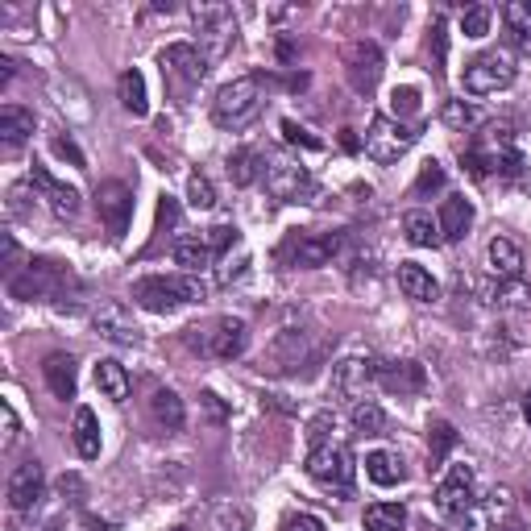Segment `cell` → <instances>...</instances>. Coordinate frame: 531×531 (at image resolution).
I'll use <instances>...</instances> for the list:
<instances>
[{
    "label": "cell",
    "instance_id": "3957f363",
    "mask_svg": "<svg viewBox=\"0 0 531 531\" xmlns=\"http://www.w3.org/2000/svg\"><path fill=\"white\" fill-rule=\"evenodd\" d=\"M307 473L312 482H320L324 490H337V494H349L353 482H357V461L349 453V444H320V449L307 453Z\"/></svg>",
    "mask_w": 531,
    "mask_h": 531
},
{
    "label": "cell",
    "instance_id": "cb8c5ba5",
    "mask_svg": "<svg viewBox=\"0 0 531 531\" xmlns=\"http://www.w3.org/2000/svg\"><path fill=\"white\" fill-rule=\"evenodd\" d=\"M399 291L407 295V299H415V303H432L436 295H440V287H436V278L419 266V262H399Z\"/></svg>",
    "mask_w": 531,
    "mask_h": 531
},
{
    "label": "cell",
    "instance_id": "ee69618b",
    "mask_svg": "<svg viewBox=\"0 0 531 531\" xmlns=\"http://www.w3.org/2000/svg\"><path fill=\"white\" fill-rule=\"evenodd\" d=\"M328 428H332V415L320 411L312 424H307V440H312V449H320V444H328Z\"/></svg>",
    "mask_w": 531,
    "mask_h": 531
},
{
    "label": "cell",
    "instance_id": "8fae6325",
    "mask_svg": "<svg viewBox=\"0 0 531 531\" xmlns=\"http://www.w3.org/2000/svg\"><path fill=\"white\" fill-rule=\"evenodd\" d=\"M158 67H162V75H171V79L183 83V88H191V83H204V75H208V54L195 50L191 42H175V46H166L158 54Z\"/></svg>",
    "mask_w": 531,
    "mask_h": 531
},
{
    "label": "cell",
    "instance_id": "9c48e42d",
    "mask_svg": "<svg viewBox=\"0 0 531 531\" xmlns=\"http://www.w3.org/2000/svg\"><path fill=\"white\" fill-rule=\"evenodd\" d=\"M378 382V361L374 357H341L337 366H332V390H337L341 399H353L361 403L366 399V390Z\"/></svg>",
    "mask_w": 531,
    "mask_h": 531
},
{
    "label": "cell",
    "instance_id": "277c9868",
    "mask_svg": "<svg viewBox=\"0 0 531 531\" xmlns=\"http://www.w3.org/2000/svg\"><path fill=\"white\" fill-rule=\"evenodd\" d=\"M191 25H195V34H200L208 59L225 54L237 42V17H233L229 5H220V0H204V5H195L191 9Z\"/></svg>",
    "mask_w": 531,
    "mask_h": 531
},
{
    "label": "cell",
    "instance_id": "8992f818",
    "mask_svg": "<svg viewBox=\"0 0 531 531\" xmlns=\"http://www.w3.org/2000/svg\"><path fill=\"white\" fill-rule=\"evenodd\" d=\"M415 129H407L403 121H395V117H374L370 121V129H366V154L374 158V162H382V166H390V162H399L411 146H415Z\"/></svg>",
    "mask_w": 531,
    "mask_h": 531
},
{
    "label": "cell",
    "instance_id": "7a4b0ae2",
    "mask_svg": "<svg viewBox=\"0 0 531 531\" xmlns=\"http://www.w3.org/2000/svg\"><path fill=\"white\" fill-rule=\"evenodd\" d=\"M200 299H204V283L195 274H146L133 283V303L154 316L179 312L183 303H200Z\"/></svg>",
    "mask_w": 531,
    "mask_h": 531
},
{
    "label": "cell",
    "instance_id": "e0dca14e",
    "mask_svg": "<svg viewBox=\"0 0 531 531\" xmlns=\"http://www.w3.org/2000/svg\"><path fill=\"white\" fill-rule=\"evenodd\" d=\"M30 183L42 191V200L59 212V216H75L79 212V191L71 187V183H63L59 175L50 171V166H42V162H34V171H30Z\"/></svg>",
    "mask_w": 531,
    "mask_h": 531
},
{
    "label": "cell",
    "instance_id": "d6a6232c",
    "mask_svg": "<svg viewBox=\"0 0 531 531\" xmlns=\"http://www.w3.org/2000/svg\"><path fill=\"white\" fill-rule=\"evenodd\" d=\"M353 428H357L361 436H382V428H386L382 407H378V403H370V399L353 403Z\"/></svg>",
    "mask_w": 531,
    "mask_h": 531
},
{
    "label": "cell",
    "instance_id": "f546056e",
    "mask_svg": "<svg viewBox=\"0 0 531 531\" xmlns=\"http://www.w3.org/2000/svg\"><path fill=\"white\" fill-rule=\"evenodd\" d=\"M150 415L158 419V424L166 428V432H179L183 428V419H187V411H183V399L175 395V390H154V399H150Z\"/></svg>",
    "mask_w": 531,
    "mask_h": 531
},
{
    "label": "cell",
    "instance_id": "d590c367",
    "mask_svg": "<svg viewBox=\"0 0 531 531\" xmlns=\"http://www.w3.org/2000/svg\"><path fill=\"white\" fill-rule=\"evenodd\" d=\"M453 444H457L453 424H444V419H436V424H432V440H428V457H432V465H440L444 457H449Z\"/></svg>",
    "mask_w": 531,
    "mask_h": 531
},
{
    "label": "cell",
    "instance_id": "681fc988",
    "mask_svg": "<svg viewBox=\"0 0 531 531\" xmlns=\"http://www.w3.org/2000/svg\"><path fill=\"white\" fill-rule=\"evenodd\" d=\"M158 220H162V229H175V225H179V204L171 200V195H162V208H158Z\"/></svg>",
    "mask_w": 531,
    "mask_h": 531
},
{
    "label": "cell",
    "instance_id": "30bf717a",
    "mask_svg": "<svg viewBox=\"0 0 531 531\" xmlns=\"http://www.w3.org/2000/svg\"><path fill=\"white\" fill-rule=\"evenodd\" d=\"M436 507L444 515H453V519L473 511V465L461 461V465H453L449 473H444L440 486H436Z\"/></svg>",
    "mask_w": 531,
    "mask_h": 531
},
{
    "label": "cell",
    "instance_id": "f35d334b",
    "mask_svg": "<svg viewBox=\"0 0 531 531\" xmlns=\"http://www.w3.org/2000/svg\"><path fill=\"white\" fill-rule=\"evenodd\" d=\"M502 21H507L511 38L515 34H527L531 30V0H515V5H507V9H502Z\"/></svg>",
    "mask_w": 531,
    "mask_h": 531
},
{
    "label": "cell",
    "instance_id": "d6986e66",
    "mask_svg": "<svg viewBox=\"0 0 531 531\" xmlns=\"http://www.w3.org/2000/svg\"><path fill=\"white\" fill-rule=\"evenodd\" d=\"M42 378H46V386H50L54 399H75L79 378H75V357H71V353H50V357L42 361Z\"/></svg>",
    "mask_w": 531,
    "mask_h": 531
},
{
    "label": "cell",
    "instance_id": "6da1fadb",
    "mask_svg": "<svg viewBox=\"0 0 531 531\" xmlns=\"http://www.w3.org/2000/svg\"><path fill=\"white\" fill-rule=\"evenodd\" d=\"M262 108H266V83H262V75H241V79L225 83V88L216 92V100H212V121L220 129L237 133L245 125H254L262 117Z\"/></svg>",
    "mask_w": 531,
    "mask_h": 531
},
{
    "label": "cell",
    "instance_id": "603a6c76",
    "mask_svg": "<svg viewBox=\"0 0 531 531\" xmlns=\"http://www.w3.org/2000/svg\"><path fill=\"white\" fill-rule=\"evenodd\" d=\"M171 258H175V266H183V274H200V270H208L216 262L208 237H179L175 249H171Z\"/></svg>",
    "mask_w": 531,
    "mask_h": 531
},
{
    "label": "cell",
    "instance_id": "ac0fdd59",
    "mask_svg": "<svg viewBox=\"0 0 531 531\" xmlns=\"http://www.w3.org/2000/svg\"><path fill=\"white\" fill-rule=\"evenodd\" d=\"M378 382L390 390V395H419L428 386V374L419 361H378Z\"/></svg>",
    "mask_w": 531,
    "mask_h": 531
},
{
    "label": "cell",
    "instance_id": "e575fe53",
    "mask_svg": "<svg viewBox=\"0 0 531 531\" xmlns=\"http://www.w3.org/2000/svg\"><path fill=\"white\" fill-rule=\"evenodd\" d=\"M490 21H494L490 5H469V9L461 13V34H465V38H486V34H490Z\"/></svg>",
    "mask_w": 531,
    "mask_h": 531
},
{
    "label": "cell",
    "instance_id": "4316f807",
    "mask_svg": "<svg viewBox=\"0 0 531 531\" xmlns=\"http://www.w3.org/2000/svg\"><path fill=\"white\" fill-rule=\"evenodd\" d=\"M96 390H100L104 399H113V403H125V399H129V370L121 366V361L104 357L100 366H96Z\"/></svg>",
    "mask_w": 531,
    "mask_h": 531
},
{
    "label": "cell",
    "instance_id": "ba28073f",
    "mask_svg": "<svg viewBox=\"0 0 531 531\" xmlns=\"http://www.w3.org/2000/svg\"><path fill=\"white\" fill-rule=\"evenodd\" d=\"M341 254V233H295L283 245V258L299 270H320Z\"/></svg>",
    "mask_w": 531,
    "mask_h": 531
},
{
    "label": "cell",
    "instance_id": "83f0119b",
    "mask_svg": "<svg viewBox=\"0 0 531 531\" xmlns=\"http://www.w3.org/2000/svg\"><path fill=\"white\" fill-rule=\"evenodd\" d=\"M366 478H370L374 486L390 490V486H399V482L407 478V469H403L399 453H386V449H378V453H370V457H366Z\"/></svg>",
    "mask_w": 531,
    "mask_h": 531
},
{
    "label": "cell",
    "instance_id": "5b68a950",
    "mask_svg": "<svg viewBox=\"0 0 531 531\" xmlns=\"http://www.w3.org/2000/svg\"><path fill=\"white\" fill-rule=\"evenodd\" d=\"M461 79H465V92L490 96V92H502V88H511V83H515V63H511V54L486 50L473 63H465V75Z\"/></svg>",
    "mask_w": 531,
    "mask_h": 531
},
{
    "label": "cell",
    "instance_id": "ab89813d",
    "mask_svg": "<svg viewBox=\"0 0 531 531\" xmlns=\"http://www.w3.org/2000/svg\"><path fill=\"white\" fill-rule=\"evenodd\" d=\"M187 204L191 208H212L216 204V191H212L208 175H191L187 179Z\"/></svg>",
    "mask_w": 531,
    "mask_h": 531
},
{
    "label": "cell",
    "instance_id": "816d5d0a",
    "mask_svg": "<svg viewBox=\"0 0 531 531\" xmlns=\"http://www.w3.org/2000/svg\"><path fill=\"white\" fill-rule=\"evenodd\" d=\"M523 419H527V428H531V390L523 395Z\"/></svg>",
    "mask_w": 531,
    "mask_h": 531
},
{
    "label": "cell",
    "instance_id": "484cf974",
    "mask_svg": "<svg viewBox=\"0 0 531 531\" xmlns=\"http://www.w3.org/2000/svg\"><path fill=\"white\" fill-rule=\"evenodd\" d=\"M117 96H121V104H125V113H133V117H146V113H150V96H146V75L137 71V67L121 71V79H117Z\"/></svg>",
    "mask_w": 531,
    "mask_h": 531
},
{
    "label": "cell",
    "instance_id": "2e32d148",
    "mask_svg": "<svg viewBox=\"0 0 531 531\" xmlns=\"http://www.w3.org/2000/svg\"><path fill=\"white\" fill-rule=\"evenodd\" d=\"M92 328L100 332V337L117 341V345H137V341H142V328H137V320H133V312L125 303H100L92 312Z\"/></svg>",
    "mask_w": 531,
    "mask_h": 531
},
{
    "label": "cell",
    "instance_id": "60d3db41",
    "mask_svg": "<svg viewBox=\"0 0 531 531\" xmlns=\"http://www.w3.org/2000/svg\"><path fill=\"white\" fill-rule=\"evenodd\" d=\"M390 113H395V121L415 117L419 113V88H395L390 92Z\"/></svg>",
    "mask_w": 531,
    "mask_h": 531
},
{
    "label": "cell",
    "instance_id": "836d02e7",
    "mask_svg": "<svg viewBox=\"0 0 531 531\" xmlns=\"http://www.w3.org/2000/svg\"><path fill=\"white\" fill-rule=\"evenodd\" d=\"M444 125H449V129H457V133H465V129H473V125H478L482 117H478V108H473V104H465V100H449V104H444Z\"/></svg>",
    "mask_w": 531,
    "mask_h": 531
},
{
    "label": "cell",
    "instance_id": "f5cc1de1",
    "mask_svg": "<svg viewBox=\"0 0 531 531\" xmlns=\"http://www.w3.org/2000/svg\"><path fill=\"white\" fill-rule=\"evenodd\" d=\"M502 531H523V527H502Z\"/></svg>",
    "mask_w": 531,
    "mask_h": 531
},
{
    "label": "cell",
    "instance_id": "4fadbf2b",
    "mask_svg": "<svg viewBox=\"0 0 531 531\" xmlns=\"http://www.w3.org/2000/svg\"><path fill=\"white\" fill-rule=\"evenodd\" d=\"M96 208H100V220H104V229L121 237L129 229V220H133V191L117 179H108L96 187Z\"/></svg>",
    "mask_w": 531,
    "mask_h": 531
},
{
    "label": "cell",
    "instance_id": "f907efd6",
    "mask_svg": "<svg viewBox=\"0 0 531 531\" xmlns=\"http://www.w3.org/2000/svg\"><path fill=\"white\" fill-rule=\"evenodd\" d=\"M54 154L71 158V166H83V154H79V146L71 142V137H54Z\"/></svg>",
    "mask_w": 531,
    "mask_h": 531
},
{
    "label": "cell",
    "instance_id": "8d00e7d4",
    "mask_svg": "<svg viewBox=\"0 0 531 531\" xmlns=\"http://www.w3.org/2000/svg\"><path fill=\"white\" fill-rule=\"evenodd\" d=\"M490 299L494 303H507V307H523L531 299V287L523 283V278H511V283H502V278H498V291Z\"/></svg>",
    "mask_w": 531,
    "mask_h": 531
},
{
    "label": "cell",
    "instance_id": "d4e9b609",
    "mask_svg": "<svg viewBox=\"0 0 531 531\" xmlns=\"http://www.w3.org/2000/svg\"><path fill=\"white\" fill-rule=\"evenodd\" d=\"M71 440H75V453H79L83 461H96V457H100V424H96V411H92V407H79V411H75Z\"/></svg>",
    "mask_w": 531,
    "mask_h": 531
},
{
    "label": "cell",
    "instance_id": "52a82bcc",
    "mask_svg": "<svg viewBox=\"0 0 531 531\" xmlns=\"http://www.w3.org/2000/svg\"><path fill=\"white\" fill-rule=\"evenodd\" d=\"M382 67H386L382 46L370 42V38H361V42H353V46L345 50V75H349V88H353L357 96H370V92L378 88Z\"/></svg>",
    "mask_w": 531,
    "mask_h": 531
},
{
    "label": "cell",
    "instance_id": "7dc6e473",
    "mask_svg": "<svg viewBox=\"0 0 531 531\" xmlns=\"http://www.w3.org/2000/svg\"><path fill=\"white\" fill-rule=\"evenodd\" d=\"M0 419H5V449H13V444H17V411L9 407V403H0Z\"/></svg>",
    "mask_w": 531,
    "mask_h": 531
},
{
    "label": "cell",
    "instance_id": "1f68e13d",
    "mask_svg": "<svg viewBox=\"0 0 531 531\" xmlns=\"http://www.w3.org/2000/svg\"><path fill=\"white\" fill-rule=\"evenodd\" d=\"M262 171H266V166H262V154H258V150L241 146V150H233V154H229V179H233L237 187H249V183H254Z\"/></svg>",
    "mask_w": 531,
    "mask_h": 531
},
{
    "label": "cell",
    "instance_id": "f1b7e54d",
    "mask_svg": "<svg viewBox=\"0 0 531 531\" xmlns=\"http://www.w3.org/2000/svg\"><path fill=\"white\" fill-rule=\"evenodd\" d=\"M403 233H407V241H411V245H419V249L440 245V225L432 220V212H424V208L403 212Z\"/></svg>",
    "mask_w": 531,
    "mask_h": 531
},
{
    "label": "cell",
    "instance_id": "7402d4cb",
    "mask_svg": "<svg viewBox=\"0 0 531 531\" xmlns=\"http://www.w3.org/2000/svg\"><path fill=\"white\" fill-rule=\"evenodd\" d=\"M486 258H490V270L502 278V283H511V278L523 274V249L511 237H494L486 245Z\"/></svg>",
    "mask_w": 531,
    "mask_h": 531
},
{
    "label": "cell",
    "instance_id": "44dd1931",
    "mask_svg": "<svg viewBox=\"0 0 531 531\" xmlns=\"http://www.w3.org/2000/svg\"><path fill=\"white\" fill-rule=\"evenodd\" d=\"M34 137V113L21 104H5L0 108V142H5L9 150H17L21 142H30Z\"/></svg>",
    "mask_w": 531,
    "mask_h": 531
},
{
    "label": "cell",
    "instance_id": "9a60e30c",
    "mask_svg": "<svg viewBox=\"0 0 531 531\" xmlns=\"http://www.w3.org/2000/svg\"><path fill=\"white\" fill-rule=\"evenodd\" d=\"M42 494H46V473H42V465L38 461H21L13 469V478H9V507L17 515H30L38 502H42Z\"/></svg>",
    "mask_w": 531,
    "mask_h": 531
},
{
    "label": "cell",
    "instance_id": "c3c4849f",
    "mask_svg": "<svg viewBox=\"0 0 531 531\" xmlns=\"http://www.w3.org/2000/svg\"><path fill=\"white\" fill-rule=\"evenodd\" d=\"M287 531H324V523H320L316 515L299 511V515H291V519H287Z\"/></svg>",
    "mask_w": 531,
    "mask_h": 531
},
{
    "label": "cell",
    "instance_id": "f6af8a7d",
    "mask_svg": "<svg viewBox=\"0 0 531 531\" xmlns=\"http://www.w3.org/2000/svg\"><path fill=\"white\" fill-rule=\"evenodd\" d=\"M21 266H25L21 245L13 237H5V270H9V283H13V278H21Z\"/></svg>",
    "mask_w": 531,
    "mask_h": 531
},
{
    "label": "cell",
    "instance_id": "74e56055",
    "mask_svg": "<svg viewBox=\"0 0 531 531\" xmlns=\"http://www.w3.org/2000/svg\"><path fill=\"white\" fill-rule=\"evenodd\" d=\"M444 187V166L436 158H428L424 166H419V179H415V195H428V191H440Z\"/></svg>",
    "mask_w": 531,
    "mask_h": 531
},
{
    "label": "cell",
    "instance_id": "ffe728a7",
    "mask_svg": "<svg viewBox=\"0 0 531 531\" xmlns=\"http://www.w3.org/2000/svg\"><path fill=\"white\" fill-rule=\"evenodd\" d=\"M436 225H440V241H461L473 225V204L465 200V195H449V200L440 204Z\"/></svg>",
    "mask_w": 531,
    "mask_h": 531
},
{
    "label": "cell",
    "instance_id": "7bdbcfd3",
    "mask_svg": "<svg viewBox=\"0 0 531 531\" xmlns=\"http://www.w3.org/2000/svg\"><path fill=\"white\" fill-rule=\"evenodd\" d=\"M204 237H208V245H212V254H216V258L225 254V249L237 245V229H233V225H216V229H208Z\"/></svg>",
    "mask_w": 531,
    "mask_h": 531
},
{
    "label": "cell",
    "instance_id": "bcb514c9",
    "mask_svg": "<svg viewBox=\"0 0 531 531\" xmlns=\"http://www.w3.org/2000/svg\"><path fill=\"white\" fill-rule=\"evenodd\" d=\"M200 403H204V411H208V419H212V424H225V419H229V407L220 403V399L212 395V390H208V395H200Z\"/></svg>",
    "mask_w": 531,
    "mask_h": 531
},
{
    "label": "cell",
    "instance_id": "4dcf8cb0",
    "mask_svg": "<svg viewBox=\"0 0 531 531\" xmlns=\"http://www.w3.org/2000/svg\"><path fill=\"white\" fill-rule=\"evenodd\" d=\"M403 527H407L403 502H374V507H366V531H403Z\"/></svg>",
    "mask_w": 531,
    "mask_h": 531
},
{
    "label": "cell",
    "instance_id": "7c38bea8",
    "mask_svg": "<svg viewBox=\"0 0 531 531\" xmlns=\"http://www.w3.org/2000/svg\"><path fill=\"white\" fill-rule=\"evenodd\" d=\"M200 345H204V353L216 357V361H233V357H241L245 345H249V324L237 320V316H220V320L204 332Z\"/></svg>",
    "mask_w": 531,
    "mask_h": 531
},
{
    "label": "cell",
    "instance_id": "5bb4252c",
    "mask_svg": "<svg viewBox=\"0 0 531 531\" xmlns=\"http://www.w3.org/2000/svg\"><path fill=\"white\" fill-rule=\"evenodd\" d=\"M266 187L274 191V200H291V204H299V200H307V195L316 191V183H312V175L303 171V166H295V162H270L266 166Z\"/></svg>",
    "mask_w": 531,
    "mask_h": 531
},
{
    "label": "cell",
    "instance_id": "b9f144b4",
    "mask_svg": "<svg viewBox=\"0 0 531 531\" xmlns=\"http://www.w3.org/2000/svg\"><path fill=\"white\" fill-rule=\"evenodd\" d=\"M283 137H287V142H291V146H303V150H320V146H324V142H320V137H312V133H307L303 125H295L291 117L283 121Z\"/></svg>",
    "mask_w": 531,
    "mask_h": 531
}]
</instances>
